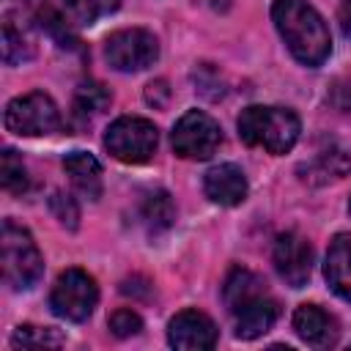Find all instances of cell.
<instances>
[{"label":"cell","instance_id":"1","mask_svg":"<svg viewBox=\"0 0 351 351\" xmlns=\"http://www.w3.org/2000/svg\"><path fill=\"white\" fill-rule=\"evenodd\" d=\"M271 19L288 47V52L315 69L321 66L332 52V38L324 16L307 3V0H274Z\"/></svg>","mask_w":351,"mask_h":351},{"label":"cell","instance_id":"2","mask_svg":"<svg viewBox=\"0 0 351 351\" xmlns=\"http://www.w3.org/2000/svg\"><path fill=\"white\" fill-rule=\"evenodd\" d=\"M239 137L252 145V148H263L274 156L288 154L302 132L299 115L288 107H263V104H252L247 110H241L239 121Z\"/></svg>","mask_w":351,"mask_h":351},{"label":"cell","instance_id":"3","mask_svg":"<svg viewBox=\"0 0 351 351\" xmlns=\"http://www.w3.org/2000/svg\"><path fill=\"white\" fill-rule=\"evenodd\" d=\"M0 261H3V280L14 291H30L44 274V261H41V252H38L33 236L14 219L3 222Z\"/></svg>","mask_w":351,"mask_h":351},{"label":"cell","instance_id":"4","mask_svg":"<svg viewBox=\"0 0 351 351\" xmlns=\"http://www.w3.org/2000/svg\"><path fill=\"white\" fill-rule=\"evenodd\" d=\"M159 132L148 118L140 115H123L112 121L104 132V148L126 165H143L156 154Z\"/></svg>","mask_w":351,"mask_h":351},{"label":"cell","instance_id":"5","mask_svg":"<svg viewBox=\"0 0 351 351\" xmlns=\"http://www.w3.org/2000/svg\"><path fill=\"white\" fill-rule=\"evenodd\" d=\"M5 129L19 137H47L60 129V110L58 104L41 93L30 90L25 96H16L5 107Z\"/></svg>","mask_w":351,"mask_h":351},{"label":"cell","instance_id":"6","mask_svg":"<svg viewBox=\"0 0 351 351\" xmlns=\"http://www.w3.org/2000/svg\"><path fill=\"white\" fill-rule=\"evenodd\" d=\"M96 302H99V285L82 269H66L55 280L52 293H49L52 313L66 318V321H85V318H90Z\"/></svg>","mask_w":351,"mask_h":351},{"label":"cell","instance_id":"7","mask_svg":"<svg viewBox=\"0 0 351 351\" xmlns=\"http://www.w3.org/2000/svg\"><path fill=\"white\" fill-rule=\"evenodd\" d=\"M104 58L118 71H143L156 63L159 41L145 27H123L104 41Z\"/></svg>","mask_w":351,"mask_h":351},{"label":"cell","instance_id":"8","mask_svg":"<svg viewBox=\"0 0 351 351\" xmlns=\"http://www.w3.org/2000/svg\"><path fill=\"white\" fill-rule=\"evenodd\" d=\"M170 140H173V151L181 159H208L211 154H217L222 143V129L211 115L200 110H189L176 121Z\"/></svg>","mask_w":351,"mask_h":351},{"label":"cell","instance_id":"9","mask_svg":"<svg viewBox=\"0 0 351 351\" xmlns=\"http://www.w3.org/2000/svg\"><path fill=\"white\" fill-rule=\"evenodd\" d=\"M271 261H274L277 274L291 288L307 285L313 274V247L307 244V239H302L299 233H280L274 241Z\"/></svg>","mask_w":351,"mask_h":351},{"label":"cell","instance_id":"10","mask_svg":"<svg viewBox=\"0 0 351 351\" xmlns=\"http://www.w3.org/2000/svg\"><path fill=\"white\" fill-rule=\"evenodd\" d=\"M167 340L181 351H206L217 346V324L200 310H181L170 318Z\"/></svg>","mask_w":351,"mask_h":351},{"label":"cell","instance_id":"11","mask_svg":"<svg viewBox=\"0 0 351 351\" xmlns=\"http://www.w3.org/2000/svg\"><path fill=\"white\" fill-rule=\"evenodd\" d=\"M348 170H351V156L337 143H326L304 165H299L302 181L304 184H313V186H324L329 181H340Z\"/></svg>","mask_w":351,"mask_h":351},{"label":"cell","instance_id":"12","mask_svg":"<svg viewBox=\"0 0 351 351\" xmlns=\"http://www.w3.org/2000/svg\"><path fill=\"white\" fill-rule=\"evenodd\" d=\"M203 192L217 206H239L247 197V178H244L241 167H236L230 162L214 165L203 178Z\"/></svg>","mask_w":351,"mask_h":351},{"label":"cell","instance_id":"13","mask_svg":"<svg viewBox=\"0 0 351 351\" xmlns=\"http://www.w3.org/2000/svg\"><path fill=\"white\" fill-rule=\"evenodd\" d=\"M293 332L315 348H329L337 340V324L335 318L318 307V304H299L293 313Z\"/></svg>","mask_w":351,"mask_h":351},{"label":"cell","instance_id":"14","mask_svg":"<svg viewBox=\"0 0 351 351\" xmlns=\"http://www.w3.org/2000/svg\"><path fill=\"white\" fill-rule=\"evenodd\" d=\"M324 274L329 288L351 304V233H337L329 244L326 252V263H324Z\"/></svg>","mask_w":351,"mask_h":351},{"label":"cell","instance_id":"15","mask_svg":"<svg viewBox=\"0 0 351 351\" xmlns=\"http://www.w3.org/2000/svg\"><path fill=\"white\" fill-rule=\"evenodd\" d=\"M277 318H280V304H277V299L269 296V293H263L261 299H255L252 304L241 307V310L233 315V321H236V335H239L241 340H255V337L266 335V332L274 326Z\"/></svg>","mask_w":351,"mask_h":351},{"label":"cell","instance_id":"16","mask_svg":"<svg viewBox=\"0 0 351 351\" xmlns=\"http://www.w3.org/2000/svg\"><path fill=\"white\" fill-rule=\"evenodd\" d=\"M63 170L82 197L88 200L101 197V165L96 162V156H90L88 151H71L63 159Z\"/></svg>","mask_w":351,"mask_h":351},{"label":"cell","instance_id":"17","mask_svg":"<svg viewBox=\"0 0 351 351\" xmlns=\"http://www.w3.org/2000/svg\"><path fill=\"white\" fill-rule=\"evenodd\" d=\"M263 293H269L266 282L250 269H233L228 274V280H225V288H222V296H225V304H228L230 315H236L241 307L252 304Z\"/></svg>","mask_w":351,"mask_h":351},{"label":"cell","instance_id":"18","mask_svg":"<svg viewBox=\"0 0 351 351\" xmlns=\"http://www.w3.org/2000/svg\"><path fill=\"white\" fill-rule=\"evenodd\" d=\"M137 214H140V222L145 225V230L151 236H156V233H162V230H167L173 225L176 206H173V200H170V195L165 189H151V192L143 195Z\"/></svg>","mask_w":351,"mask_h":351},{"label":"cell","instance_id":"19","mask_svg":"<svg viewBox=\"0 0 351 351\" xmlns=\"http://www.w3.org/2000/svg\"><path fill=\"white\" fill-rule=\"evenodd\" d=\"M110 107V90L101 85V82H82L74 93V112L80 118H93L99 112H104Z\"/></svg>","mask_w":351,"mask_h":351},{"label":"cell","instance_id":"20","mask_svg":"<svg viewBox=\"0 0 351 351\" xmlns=\"http://www.w3.org/2000/svg\"><path fill=\"white\" fill-rule=\"evenodd\" d=\"M33 55L30 38L22 33V27H14V19L3 22V60L8 66H16Z\"/></svg>","mask_w":351,"mask_h":351},{"label":"cell","instance_id":"21","mask_svg":"<svg viewBox=\"0 0 351 351\" xmlns=\"http://www.w3.org/2000/svg\"><path fill=\"white\" fill-rule=\"evenodd\" d=\"M0 176H3V189L11 192V195H22V192H27V186H30L27 170H25L22 159L16 156V151H11V148L3 151V159H0Z\"/></svg>","mask_w":351,"mask_h":351},{"label":"cell","instance_id":"22","mask_svg":"<svg viewBox=\"0 0 351 351\" xmlns=\"http://www.w3.org/2000/svg\"><path fill=\"white\" fill-rule=\"evenodd\" d=\"M63 343V337L55 332V329H49V326H30V324H25V326H16V332L11 335V346L14 348H55V346H60Z\"/></svg>","mask_w":351,"mask_h":351},{"label":"cell","instance_id":"23","mask_svg":"<svg viewBox=\"0 0 351 351\" xmlns=\"http://www.w3.org/2000/svg\"><path fill=\"white\" fill-rule=\"evenodd\" d=\"M63 3L80 25H93L121 5V0H63Z\"/></svg>","mask_w":351,"mask_h":351},{"label":"cell","instance_id":"24","mask_svg":"<svg viewBox=\"0 0 351 351\" xmlns=\"http://www.w3.org/2000/svg\"><path fill=\"white\" fill-rule=\"evenodd\" d=\"M38 19H41V27L58 41V47H69V49L77 47V36L69 30L66 19H63L58 11H52V8H41V11H38Z\"/></svg>","mask_w":351,"mask_h":351},{"label":"cell","instance_id":"25","mask_svg":"<svg viewBox=\"0 0 351 351\" xmlns=\"http://www.w3.org/2000/svg\"><path fill=\"white\" fill-rule=\"evenodd\" d=\"M140 329H143V318L134 310H129V307H121V310H115L110 315V332L115 337H132Z\"/></svg>","mask_w":351,"mask_h":351},{"label":"cell","instance_id":"26","mask_svg":"<svg viewBox=\"0 0 351 351\" xmlns=\"http://www.w3.org/2000/svg\"><path fill=\"white\" fill-rule=\"evenodd\" d=\"M49 208H52V214L58 217V222H60V225H66L69 230H74V228H77V219H80V208H77V203H74L69 195H63V192H55V195L49 197Z\"/></svg>","mask_w":351,"mask_h":351},{"label":"cell","instance_id":"27","mask_svg":"<svg viewBox=\"0 0 351 351\" xmlns=\"http://www.w3.org/2000/svg\"><path fill=\"white\" fill-rule=\"evenodd\" d=\"M167 96H170V88H167L165 80H156V82H151L145 88V101L154 104V107H165L167 104Z\"/></svg>","mask_w":351,"mask_h":351},{"label":"cell","instance_id":"28","mask_svg":"<svg viewBox=\"0 0 351 351\" xmlns=\"http://www.w3.org/2000/svg\"><path fill=\"white\" fill-rule=\"evenodd\" d=\"M337 22L343 36L351 38V0H337Z\"/></svg>","mask_w":351,"mask_h":351},{"label":"cell","instance_id":"29","mask_svg":"<svg viewBox=\"0 0 351 351\" xmlns=\"http://www.w3.org/2000/svg\"><path fill=\"white\" fill-rule=\"evenodd\" d=\"M197 3L211 8V11H228L230 8V0H197Z\"/></svg>","mask_w":351,"mask_h":351},{"label":"cell","instance_id":"30","mask_svg":"<svg viewBox=\"0 0 351 351\" xmlns=\"http://www.w3.org/2000/svg\"><path fill=\"white\" fill-rule=\"evenodd\" d=\"M348 211H351V203H348Z\"/></svg>","mask_w":351,"mask_h":351}]
</instances>
